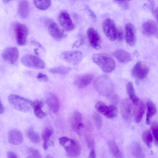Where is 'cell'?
I'll return each instance as SVG.
<instances>
[{
  "label": "cell",
  "instance_id": "obj_1",
  "mask_svg": "<svg viewBox=\"0 0 158 158\" xmlns=\"http://www.w3.org/2000/svg\"><path fill=\"white\" fill-rule=\"evenodd\" d=\"M94 86L98 93L105 96L110 95L114 90L112 81L106 75H101L97 77L94 82Z\"/></svg>",
  "mask_w": 158,
  "mask_h": 158
},
{
  "label": "cell",
  "instance_id": "obj_2",
  "mask_svg": "<svg viewBox=\"0 0 158 158\" xmlns=\"http://www.w3.org/2000/svg\"><path fill=\"white\" fill-rule=\"evenodd\" d=\"M92 59L93 61L105 73H110L115 68V64L114 60L110 56L106 54H94Z\"/></svg>",
  "mask_w": 158,
  "mask_h": 158
},
{
  "label": "cell",
  "instance_id": "obj_3",
  "mask_svg": "<svg viewBox=\"0 0 158 158\" xmlns=\"http://www.w3.org/2000/svg\"><path fill=\"white\" fill-rule=\"evenodd\" d=\"M8 101L13 108L19 111L27 112L32 107V102L15 94H10L8 97Z\"/></svg>",
  "mask_w": 158,
  "mask_h": 158
},
{
  "label": "cell",
  "instance_id": "obj_4",
  "mask_svg": "<svg viewBox=\"0 0 158 158\" xmlns=\"http://www.w3.org/2000/svg\"><path fill=\"white\" fill-rule=\"evenodd\" d=\"M21 61L24 66L35 69H42L45 68L44 61L38 56L32 54H26L23 56Z\"/></svg>",
  "mask_w": 158,
  "mask_h": 158
},
{
  "label": "cell",
  "instance_id": "obj_5",
  "mask_svg": "<svg viewBox=\"0 0 158 158\" xmlns=\"http://www.w3.org/2000/svg\"><path fill=\"white\" fill-rule=\"evenodd\" d=\"M13 30L17 44L21 46L25 45L28 34V30L27 27L23 24L17 23L14 25Z\"/></svg>",
  "mask_w": 158,
  "mask_h": 158
},
{
  "label": "cell",
  "instance_id": "obj_6",
  "mask_svg": "<svg viewBox=\"0 0 158 158\" xmlns=\"http://www.w3.org/2000/svg\"><path fill=\"white\" fill-rule=\"evenodd\" d=\"M102 27L104 34L108 39L111 41L116 39L118 29L113 19L110 18L105 19L102 23Z\"/></svg>",
  "mask_w": 158,
  "mask_h": 158
},
{
  "label": "cell",
  "instance_id": "obj_7",
  "mask_svg": "<svg viewBox=\"0 0 158 158\" xmlns=\"http://www.w3.org/2000/svg\"><path fill=\"white\" fill-rule=\"evenodd\" d=\"M95 108L99 113L109 118H114L118 114V109L116 107L113 105H106L101 101L96 103Z\"/></svg>",
  "mask_w": 158,
  "mask_h": 158
},
{
  "label": "cell",
  "instance_id": "obj_8",
  "mask_svg": "<svg viewBox=\"0 0 158 158\" xmlns=\"http://www.w3.org/2000/svg\"><path fill=\"white\" fill-rule=\"evenodd\" d=\"M48 30L50 35L55 40H59L66 38L67 35L55 23L49 20L47 21Z\"/></svg>",
  "mask_w": 158,
  "mask_h": 158
},
{
  "label": "cell",
  "instance_id": "obj_9",
  "mask_svg": "<svg viewBox=\"0 0 158 158\" xmlns=\"http://www.w3.org/2000/svg\"><path fill=\"white\" fill-rule=\"evenodd\" d=\"M135 105L129 99L126 98L121 102L120 111L123 118L125 119L130 118L134 114Z\"/></svg>",
  "mask_w": 158,
  "mask_h": 158
},
{
  "label": "cell",
  "instance_id": "obj_10",
  "mask_svg": "<svg viewBox=\"0 0 158 158\" xmlns=\"http://www.w3.org/2000/svg\"><path fill=\"white\" fill-rule=\"evenodd\" d=\"M82 52L78 50L68 51L61 53L60 56L65 61L73 64H76L81 60Z\"/></svg>",
  "mask_w": 158,
  "mask_h": 158
},
{
  "label": "cell",
  "instance_id": "obj_11",
  "mask_svg": "<svg viewBox=\"0 0 158 158\" xmlns=\"http://www.w3.org/2000/svg\"><path fill=\"white\" fill-rule=\"evenodd\" d=\"M64 147L67 155L70 157H77L81 153L80 145L78 142L75 140L70 139Z\"/></svg>",
  "mask_w": 158,
  "mask_h": 158
},
{
  "label": "cell",
  "instance_id": "obj_12",
  "mask_svg": "<svg viewBox=\"0 0 158 158\" xmlns=\"http://www.w3.org/2000/svg\"><path fill=\"white\" fill-rule=\"evenodd\" d=\"M82 120V115L79 111H74L71 115L70 120L71 126L74 131L78 135H81V129L84 126Z\"/></svg>",
  "mask_w": 158,
  "mask_h": 158
},
{
  "label": "cell",
  "instance_id": "obj_13",
  "mask_svg": "<svg viewBox=\"0 0 158 158\" xmlns=\"http://www.w3.org/2000/svg\"><path fill=\"white\" fill-rule=\"evenodd\" d=\"M149 71V68L146 65L141 62H139L133 67L132 74L134 78L142 80L146 77Z\"/></svg>",
  "mask_w": 158,
  "mask_h": 158
},
{
  "label": "cell",
  "instance_id": "obj_14",
  "mask_svg": "<svg viewBox=\"0 0 158 158\" xmlns=\"http://www.w3.org/2000/svg\"><path fill=\"white\" fill-rule=\"evenodd\" d=\"M19 56L18 49L15 47H9L6 48L3 51L2 57L6 62L13 64L17 60Z\"/></svg>",
  "mask_w": 158,
  "mask_h": 158
},
{
  "label": "cell",
  "instance_id": "obj_15",
  "mask_svg": "<svg viewBox=\"0 0 158 158\" xmlns=\"http://www.w3.org/2000/svg\"><path fill=\"white\" fill-rule=\"evenodd\" d=\"M58 21L64 31H70L75 28L69 15L65 11H62L59 14Z\"/></svg>",
  "mask_w": 158,
  "mask_h": 158
},
{
  "label": "cell",
  "instance_id": "obj_16",
  "mask_svg": "<svg viewBox=\"0 0 158 158\" xmlns=\"http://www.w3.org/2000/svg\"><path fill=\"white\" fill-rule=\"evenodd\" d=\"M86 34L91 46L96 50L99 49L101 48V40L97 31L94 28L90 27L87 29Z\"/></svg>",
  "mask_w": 158,
  "mask_h": 158
},
{
  "label": "cell",
  "instance_id": "obj_17",
  "mask_svg": "<svg viewBox=\"0 0 158 158\" xmlns=\"http://www.w3.org/2000/svg\"><path fill=\"white\" fill-rule=\"evenodd\" d=\"M125 38L127 43L131 46L135 45L136 42L135 32L133 25L128 23L125 26Z\"/></svg>",
  "mask_w": 158,
  "mask_h": 158
},
{
  "label": "cell",
  "instance_id": "obj_18",
  "mask_svg": "<svg viewBox=\"0 0 158 158\" xmlns=\"http://www.w3.org/2000/svg\"><path fill=\"white\" fill-rule=\"evenodd\" d=\"M142 28L143 32L145 35L157 36V25L155 21L150 20L145 21L143 23Z\"/></svg>",
  "mask_w": 158,
  "mask_h": 158
},
{
  "label": "cell",
  "instance_id": "obj_19",
  "mask_svg": "<svg viewBox=\"0 0 158 158\" xmlns=\"http://www.w3.org/2000/svg\"><path fill=\"white\" fill-rule=\"evenodd\" d=\"M46 103L49 108L54 114H56L59 111L60 103L57 97L52 93L48 94L46 98Z\"/></svg>",
  "mask_w": 158,
  "mask_h": 158
},
{
  "label": "cell",
  "instance_id": "obj_20",
  "mask_svg": "<svg viewBox=\"0 0 158 158\" xmlns=\"http://www.w3.org/2000/svg\"><path fill=\"white\" fill-rule=\"evenodd\" d=\"M8 139L10 143L17 145L21 144L23 141V137L19 130L14 129L10 130L8 134Z\"/></svg>",
  "mask_w": 158,
  "mask_h": 158
},
{
  "label": "cell",
  "instance_id": "obj_21",
  "mask_svg": "<svg viewBox=\"0 0 158 158\" xmlns=\"http://www.w3.org/2000/svg\"><path fill=\"white\" fill-rule=\"evenodd\" d=\"M94 77V75L91 73H86L81 75L75 81V84L79 89L84 88L89 85Z\"/></svg>",
  "mask_w": 158,
  "mask_h": 158
},
{
  "label": "cell",
  "instance_id": "obj_22",
  "mask_svg": "<svg viewBox=\"0 0 158 158\" xmlns=\"http://www.w3.org/2000/svg\"><path fill=\"white\" fill-rule=\"evenodd\" d=\"M113 55L118 61L122 63H128L132 60L131 54L127 52L122 49L116 50L113 53Z\"/></svg>",
  "mask_w": 158,
  "mask_h": 158
},
{
  "label": "cell",
  "instance_id": "obj_23",
  "mask_svg": "<svg viewBox=\"0 0 158 158\" xmlns=\"http://www.w3.org/2000/svg\"><path fill=\"white\" fill-rule=\"evenodd\" d=\"M29 11V4L27 0H21L19 4L18 12L19 16L25 19L28 16Z\"/></svg>",
  "mask_w": 158,
  "mask_h": 158
},
{
  "label": "cell",
  "instance_id": "obj_24",
  "mask_svg": "<svg viewBox=\"0 0 158 158\" xmlns=\"http://www.w3.org/2000/svg\"><path fill=\"white\" fill-rule=\"evenodd\" d=\"M135 114V120L137 123H139L141 121L145 111V105L144 102L141 101H139L136 105Z\"/></svg>",
  "mask_w": 158,
  "mask_h": 158
},
{
  "label": "cell",
  "instance_id": "obj_25",
  "mask_svg": "<svg viewBox=\"0 0 158 158\" xmlns=\"http://www.w3.org/2000/svg\"><path fill=\"white\" fill-rule=\"evenodd\" d=\"M43 105L42 102L37 100L32 103V107L34 110V114L37 118H45L47 115L46 113L42 110Z\"/></svg>",
  "mask_w": 158,
  "mask_h": 158
},
{
  "label": "cell",
  "instance_id": "obj_26",
  "mask_svg": "<svg viewBox=\"0 0 158 158\" xmlns=\"http://www.w3.org/2000/svg\"><path fill=\"white\" fill-rule=\"evenodd\" d=\"M131 152L132 156L137 158L144 157V155L140 144L135 142L132 144Z\"/></svg>",
  "mask_w": 158,
  "mask_h": 158
},
{
  "label": "cell",
  "instance_id": "obj_27",
  "mask_svg": "<svg viewBox=\"0 0 158 158\" xmlns=\"http://www.w3.org/2000/svg\"><path fill=\"white\" fill-rule=\"evenodd\" d=\"M126 90L130 99L135 105H136L139 101V99L136 94L133 84L131 82H129L127 85Z\"/></svg>",
  "mask_w": 158,
  "mask_h": 158
},
{
  "label": "cell",
  "instance_id": "obj_28",
  "mask_svg": "<svg viewBox=\"0 0 158 158\" xmlns=\"http://www.w3.org/2000/svg\"><path fill=\"white\" fill-rule=\"evenodd\" d=\"M147 113L146 115V123L149 124L150 119L157 113V109L155 105L152 102L148 101L147 104Z\"/></svg>",
  "mask_w": 158,
  "mask_h": 158
},
{
  "label": "cell",
  "instance_id": "obj_29",
  "mask_svg": "<svg viewBox=\"0 0 158 158\" xmlns=\"http://www.w3.org/2000/svg\"><path fill=\"white\" fill-rule=\"evenodd\" d=\"M108 146L110 152L115 157H123L122 154L118 146L114 141L111 140L109 142Z\"/></svg>",
  "mask_w": 158,
  "mask_h": 158
},
{
  "label": "cell",
  "instance_id": "obj_30",
  "mask_svg": "<svg viewBox=\"0 0 158 158\" xmlns=\"http://www.w3.org/2000/svg\"><path fill=\"white\" fill-rule=\"evenodd\" d=\"M34 4L38 9L45 10L48 9L51 5V0H33Z\"/></svg>",
  "mask_w": 158,
  "mask_h": 158
},
{
  "label": "cell",
  "instance_id": "obj_31",
  "mask_svg": "<svg viewBox=\"0 0 158 158\" xmlns=\"http://www.w3.org/2000/svg\"><path fill=\"white\" fill-rule=\"evenodd\" d=\"M71 70L70 67L60 66L51 68L49 69V71L53 74L65 75L68 74Z\"/></svg>",
  "mask_w": 158,
  "mask_h": 158
},
{
  "label": "cell",
  "instance_id": "obj_32",
  "mask_svg": "<svg viewBox=\"0 0 158 158\" xmlns=\"http://www.w3.org/2000/svg\"><path fill=\"white\" fill-rule=\"evenodd\" d=\"M142 139L144 143L149 148L152 147L153 139L149 131H146L143 132L142 135Z\"/></svg>",
  "mask_w": 158,
  "mask_h": 158
},
{
  "label": "cell",
  "instance_id": "obj_33",
  "mask_svg": "<svg viewBox=\"0 0 158 158\" xmlns=\"http://www.w3.org/2000/svg\"><path fill=\"white\" fill-rule=\"evenodd\" d=\"M27 135L30 140L33 143H37L40 141V137L39 135L32 128L28 130Z\"/></svg>",
  "mask_w": 158,
  "mask_h": 158
},
{
  "label": "cell",
  "instance_id": "obj_34",
  "mask_svg": "<svg viewBox=\"0 0 158 158\" xmlns=\"http://www.w3.org/2000/svg\"><path fill=\"white\" fill-rule=\"evenodd\" d=\"M29 157L30 158H40L42 156L39 151L34 148H29L27 150Z\"/></svg>",
  "mask_w": 158,
  "mask_h": 158
},
{
  "label": "cell",
  "instance_id": "obj_35",
  "mask_svg": "<svg viewBox=\"0 0 158 158\" xmlns=\"http://www.w3.org/2000/svg\"><path fill=\"white\" fill-rule=\"evenodd\" d=\"M52 134V131L49 128H45L42 133V137L44 143H48Z\"/></svg>",
  "mask_w": 158,
  "mask_h": 158
},
{
  "label": "cell",
  "instance_id": "obj_36",
  "mask_svg": "<svg viewBox=\"0 0 158 158\" xmlns=\"http://www.w3.org/2000/svg\"><path fill=\"white\" fill-rule=\"evenodd\" d=\"M93 117L97 128L98 129H101L102 124V120L101 116L97 113H94Z\"/></svg>",
  "mask_w": 158,
  "mask_h": 158
},
{
  "label": "cell",
  "instance_id": "obj_37",
  "mask_svg": "<svg viewBox=\"0 0 158 158\" xmlns=\"http://www.w3.org/2000/svg\"><path fill=\"white\" fill-rule=\"evenodd\" d=\"M152 133L155 139L156 145H157L158 135V124L156 122L153 123L151 127Z\"/></svg>",
  "mask_w": 158,
  "mask_h": 158
},
{
  "label": "cell",
  "instance_id": "obj_38",
  "mask_svg": "<svg viewBox=\"0 0 158 158\" xmlns=\"http://www.w3.org/2000/svg\"><path fill=\"white\" fill-rule=\"evenodd\" d=\"M86 141L88 147L90 149H94L95 145L94 140L92 137L88 136L86 138Z\"/></svg>",
  "mask_w": 158,
  "mask_h": 158
},
{
  "label": "cell",
  "instance_id": "obj_39",
  "mask_svg": "<svg viewBox=\"0 0 158 158\" xmlns=\"http://www.w3.org/2000/svg\"><path fill=\"white\" fill-rule=\"evenodd\" d=\"M36 78L39 81L42 82H47L48 81L47 75L41 73H39L37 74Z\"/></svg>",
  "mask_w": 158,
  "mask_h": 158
},
{
  "label": "cell",
  "instance_id": "obj_40",
  "mask_svg": "<svg viewBox=\"0 0 158 158\" xmlns=\"http://www.w3.org/2000/svg\"><path fill=\"white\" fill-rule=\"evenodd\" d=\"M86 9L89 16L92 20L93 22L95 21L97 19V18L93 11L87 6L86 7Z\"/></svg>",
  "mask_w": 158,
  "mask_h": 158
},
{
  "label": "cell",
  "instance_id": "obj_41",
  "mask_svg": "<svg viewBox=\"0 0 158 158\" xmlns=\"http://www.w3.org/2000/svg\"><path fill=\"white\" fill-rule=\"evenodd\" d=\"M70 139L67 137H61L59 139V143L61 145L64 146L70 140Z\"/></svg>",
  "mask_w": 158,
  "mask_h": 158
},
{
  "label": "cell",
  "instance_id": "obj_42",
  "mask_svg": "<svg viewBox=\"0 0 158 158\" xmlns=\"http://www.w3.org/2000/svg\"><path fill=\"white\" fill-rule=\"evenodd\" d=\"M124 38V34L123 31L121 29L118 30L116 38L119 41H122Z\"/></svg>",
  "mask_w": 158,
  "mask_h": 158
},
{
  "label": "cell",
  "instance_id": "obj_43",
  "mask_svg": "<svg viewBox=\"0 0 158 158\" xmlns=\"http://www.w3.org/2000/svg\"><path fill=\"white\" fill-rule=\"evenodd\" d=\"M84 42V39L82 38L81 39L76 41L73 44V47L78 48L82 45Z\"/></svg>",
  "mask_w": 158,
  "mask_h": 158
},
{
  "label": "cell",
  "instance_id": "obj_44",
  "mask_svg": "<svg viewBox=\"0 0 158 158\" xmlns=\"http://www.w3.org/2000/svg\"><path fill=\"white\" fill-rule=\"evenodd\" d=\"M7 156L9 158H17V155L14 152L9 151L7 153Z\"/></svg>",
  "mask_w": 158,
  "mask_h": 158
},
{
  "label": "cell",
  "instance_id": "obj_45",
  "mask_svg": "<svg viewBox=\"0 0 158 158\" xmlns=\"http://www.w3.org/2000/svg\"><path fill=\"white\" fill-rule=\"evenodd\" d=\"M148 0V2H149L150 3L151 9V10L152 13H153L155 9V4H154V0Z\"/></svg>",
  "mask_w": 158,
  "mask_h": 158
},
{
  "label": "cell",
  "instance_id": "obj_46",
  "mask_svg": "<svg viewBox=\"0 0 158 158\" xmlns=\"http://www.w3.org/2000/svg\"><path fill=\"white\" fill-rule=\"evenodd\" d=\"M89 158H96V154L95 150L94 149H91Z\"/></svg>",
  "mask_w": 158,
  "mask_h": 158
},
{
  "label": "cell",
  "instance_id": "obj_47",
  "mask_svg": "<svg viewBox=\"0 0 158 158\" xmlns=\"http://www.w3.org/2000/svg\"><path fill=\"white\" fill-rule=\"evenodd\" d=\"M112 102L115 103H117L119 101V98L118 96L117 95H115L112 96Z\"/></svg>",
  "mask_w": 158,
  "mask_h": 158
},
{
  "label": "cell",
  "instance_id": "obj_48",
  "mask_svg": "<svg viewBox=\"0 0 158 158\" xmlns=\"http://www.w3.org/2000/svg\"><path fill=\"white\" fill-rule=\"evenodd\" d=\"M4 111V108L2 102L0 101V114H2Z\"/></svg>",
  "mask_w": 158,
  "mask_h": 158
},
{
  "label": "cell",
  "instance_id": "obj_49",
  "mask_svg": "<svg viewBox=\"0 0 158 158\" xmlns=\"http://www.w3.org/2000/svg\"><path fill=\"white\" fill-rule=\"evenodd\" d=\"M31 44H34L35 45H36V46H37L39 48H42V46H41V44L37 42H36L32 40V41H31Z\"/></svg>",
  "mask_w": 158,
  "mask_h": 158
},
{
  "label": "cell",
  "instance_id": "obj_50",
  "mask_svg": "<svg viewBox=\"0 0 158 158\" xmlns=\"http://www.w3.org/2000/svg\"><path fill=\"white\" fill-rule=\"evenodd\" d=\"M38 49L37 48H36L34 49V51L35 54L37 55H39V53L38 52Z\"/></svg>",
  "mask_w": 158,
  "mask_h": 158
},
{
  "label": "cell",
  "instance_id": "obj_51",
  "mask_svg": "<svg viewBox=\"0 0 158 158\" xmlns=\"http://www.w3.org/2000/svg\"><path fill=\"white\" fill-rule=\"evenodd\" d=\"M116 1L119 2H128L131 0H115Z\"/></svg>",
  "mask_w": 158,
  "mask_h": 158
},
{
  "label": "cell",
  "instance_id": "obj_52",
  "mask_svg": "<svg viewBox=\"0 0 158 158\" xmlns=\"http://www.w3.org/2000/svg\"><path fill=\"white\" fill-rule=\"evenodd\" d=\"M3 0V2L4 3H7L9 2H10L12 0Z\"/></svg>",
  "mask_w": 158,
  "mask_h": 158
}]
</instances>
